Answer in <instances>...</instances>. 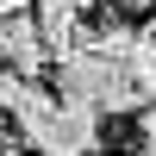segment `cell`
<instances>
[{
  "label": "cell",
  "instance_id": "cell-1",
  "mask_svg": "<svg viewBox=\"0 0 156 156\" xmlns=\"http://www.w3.org/2000/svg\"><path fill=\"white\" fill-rule=\"evenodd\" d=\"M12 125H19V144L31 156H94L100 150V112L69 100V94L31 87L25 106L12 112Z\"/></svg>",
  "mask_w": 156,
  "mask_h": 156
},
{
  "label": "cell",
  "instance_id": "cell-2",
  "mask_svg": "<svg viewBox=\"0 0 156 156\" xmlns=\"http://www.w3.org/2000/svg\"><path fill=\"white\" fill-rule=\"evenodd\" d=\"M56 94L81 100L94 112H137L144 94H137V75H131V56H112L100 44H81L56 62Z\"/></svg>",
  "mask_w": 156,
  "mask_h": 156
},
{
  "label": "cell",
  "instance_id": "cell-3",
  "mask_svg": "<svg viewBox=\"0 0 156 156\" xmlns=\"http://www.w3.org/2000/svg\"><path fill=\"white\" fill-rule=\"evenodd\" d=\"M0 62H12V69H25L37 81L44 75V62H56L50 56V44H44V31H37V12H0Z\"/></svg>",
  "mask_w": 156,
  "mask_h": 156
},
{
  "label": "cell",
  "instance_id": "cell-4",
  "mask_svg": "<svg viewBox=\"0 0 156 156\" xmlns=\"http://www.w3.org/2000/svg\"><path fill=\"white\" fill-rule=\"evenodd\" d=\"M37 31H44V44H50L56 62L87 44V25H81V6L75 0H37Z\"/></svg>",
  "mask_w": 156,
  "mask_h": 156
},
{
  "label": "cell",
  "instance_id": "cell-5",
  "mask_svg": "<svg viewBox=\"0 0 156 156\" xmlns=\"http://www.w3.org/2000/svg\"><path fill=\"white\" fill-rule=\"evenodd\" d=\"M87 44H100V50H112V56H131V50L144 44V31H131V19H100L94 31H87Z\"/></svg>",
  "mask_w": 156,
  "mask_h": 156
},
{
  "label": "cell",
  "instance_id": "cell-6",
  "mask_svg": "<svg viewBox=\"0 0 156 156\" xmlns=\"http://www.w3.org/2000/svg\"><path fill=\"white\" fill-rule=\"evenodd\" d=\"M31 75H25V69H12V62H0V112H6V119H12V112H19L25 106V94H31Z\"/></svg>",
  "mask_w": 156,
  "mask_h": 156
},
{
  "label": "cell",
  "instance_id": "cell-7",
  "mask_svg": "<svg viewBox=\"0 0 156 156\" xmlns=\"http://www.w3.org/2000/svg\"><path fill=\"white\" fill-rule=\"evenodd\" d=\"M131 75H137V94H144V106H156V44H150V37L131 50Z\"/></svg>",
  "mask_w": 156,
  "mask_h": 156
},
{
  "label": "cell",
  "instance_id": "cell-8",
  "mask_svg": "<svg viewBox=\"0 0 156 156\" xmlns=\"http://www.w3.org/2000/svg\"><path fill=\"white\" fill-rule=\"evenodd\" d=\"M137 156H156V106L137 119Z\"/></svg>",
  "mask_w": 156,
  "mask_h": 156
},
{
  "label": "cell",
  "instance_id": "cell-9",
  "mask_svg": "<svg viewBox=\"0 0 156 156\" xmlns=\"http://www.w3.org/2000/svg\"><path fill=\"white\" fill-rule=\"evenodd\" d=\"M112 6H119V12H125V19H144V12L156 6V0H112Z\"/></svg>",
  "mask_w": 156,
  "mask_h": 156
},
{
  "label": "cell",
  "instance_id": "cell-10",
  "mask_svg": "<svg viewBox=\"0 0 156 156\" xmlns=\"http://www.w3.org/2000/svg\"><path fill=\"white\" fill-rule=\"evenodd\" d=\"M75 6H81V12H94V6H100V0H75Z\"/></svg>",
  "mask_w": 156,
  "mask_h": 156
},
{
  "label": "cell",
  "instance_id": "cell-11",
  "mask_svg": "<svg viewBox=\"0 0 156 156\" xmlns=\"http://www.w3.org/2000/svg\"><path fill=\"white\" fill-rule=\"evenodd\" d=\"M144 37H150V44H156V19H150V25H144Z\"/></svg>",
  "mask_w": 156,
  "mask_h": 156
}]
</instances>
